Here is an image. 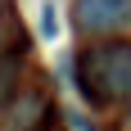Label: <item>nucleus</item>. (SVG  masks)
I'll return each instance as SVG.
<instances>
[{
  "label": "nucleus",
  "instance_id": "obj_1",
  "mask_svg": "<svg viewBox=\"0 0 131 131\" xmlns=\"http://www.w3.org/2000/svg\"><path fill=\"white\" fill-rule=\"evenodd\" d=\"M77 86L91 108L131 100V41H100L77 59Z\"/></svg>",
  "mask_w": 131,
  "mask_h": 131
},
{
  "label": "nucleus",
  "instance_id": "obj_2",
  "mask_svg": "<svg viewBox=\"0 0 131 131\" xmlns=\"http://www.w3.org/2000/svg\"><path fill=\"white\" fill-rule=\"evenodd\" d=\"M77 23L86 36H108L131 23V0H77Z\"/></svg>",
  "mask_w": 131,
  "mask_h": 131
},
{
  "label": "nucleus",
  "instance_id": "obj_3",
  "mask_svg": "<svg viewBox=\"0 0 131 131\" xmlns=\"http://www.w3.org/2000/svg\"><path fill=\"white\" fill-rule=\"evenodd\" d=\"M18 77H23V50H5V59H0V113L18 95Z\"/></svg>",
  "mask_w": 131,
  "mask_h": 131
},
{
  "label": "nucleus",
  "instance_id": "obj_4",
  "mask_svg": "<svg viewBox=\"0 0 131 131\" xmlns=\"http://www.w3.org/2000/svg\"><path fill=\"white\" fill-rule=\"evenodd\" d=\"M36 32H41V41H54V36H59V5H54V0H45V5H41Z\"/></svg>",
  "mask_w": 131,
  "mask_h": 131
},
{
  "label": "nucleus",
  "instance_id": "obj_5",
  "mask_svg": "<svg viewBox=\"0 0 131 131\" xmlns=\"http://www.w3.org/2000/svg\"><path fill=\"white\" fill-rule=\"evenodd\" d=\"M27 131H45V127H27Z\"/></svg>",
  "mask_w": 131,
  "mask_h": 131
}]
</instances>
